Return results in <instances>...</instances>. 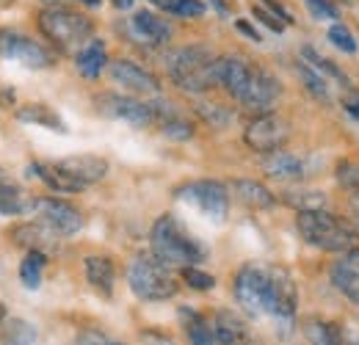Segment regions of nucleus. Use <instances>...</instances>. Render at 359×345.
Segmentation results:
<instances>
[{
	"mask_svg": "<svg viewBox=\"0 0 359 345\" xmlns=\"http://www.w3.org/2000/svg\"><path fill=\"white\" fill-rule=\"evenodd\" d=\"M166 69H169V78L182 91H191V94H205L213 86H219L216 55L202 44H185L180 50H172L166 58Z\"/></svg>",
	"mask_w": 359,
	"mask_h": 345,
	"instance_id": "nucleus-1",
	"label": "nucleus"
},
{
	"mask_svg": "<svg viewBox=\"0 0 359 345\" xmlns=\"http://www.w3.org/2000/svg\"><path fill=\"white\" fill-rule=\"evenodd\" d=\"M296 229L299 235L323 252H348L357 243V226L348 224L346 218L323 210H299L296 218Z\"/></svg>",
	"mask_w": 359,
	"mask_h": 345,
	"instance_id": "nucleus-2",
	"label": "nucleus"
},
{
	"mask_svg": "<svg viewBox=\"0 0 359 345\" xmlns=\"http://www.w3.org/2000/svg\"><path fill=\"white\" fill-rule=\"evenodd\" d=\"M152 255L166 265H196L208 257L205 246L180 224L175 216H161L149 232Z\"/></svg>",
	"mask_w": 359,
	"mask_h": 345,
	"instance_id": "nucleus-3",
	"label": "nucleus"
},
{
	"mask_svg": "<svg viewBox=\"0 0 359 345\" xmlns=\"http://www.w3.org/2000/svg\"><path fill=\"white\" fill-rule=\"evenodd\" d=\"M128 285L141 302H169L180 290L172 268L155 255H138L128 265Z\"/></svg>",
	"mask_w": 359,
	"mask_h": 345,
	"instance_id": "nucleus-4",
	"label": "nucleus"
},
{
	"mask_svg": "<svg viewBox=\"0 0 359 345\" xmlns=\"http://www.w3.org/2000/svg\"><path fill=\"white\" fill-rule=\"evenodd\" d=\"M39 28L47 39L61 50H75L83 42H89L91 34H94L89 17H83L72 8H61V6L45 8L39 14Z\"/></svg>",
	"mask_w": 359,
	"mask_h": 345,
	"instance_id": "nucleus-5",
	"label": "nucleus"
},
{
	"mask_svg": "<svg viewBox=\"0 0 359 345\" xmlns=\"http://www.w3.org/2000/svg\"><path fill=\"white\" fill-rule=\"evenodd\" d=\"M269 288H271V268L263 265H243L235 276V302L238 306L252 315H269Z\"/></svg>",
	"mask_w": 359,
	"mask_h": 345,
	"instance_id": "nucleus-6",
	"label": "nucleus"
},
{
	"mask_svg": "<svg viewBox=\"0 0 359 345\" xmlns=\"http://www.w3.org/2000/svg\"><path fill=\"white\" fill-rule=\"evenodd\" d=\"M177 199L194 205L196 210H202L208 218H213L216 224L226 218V208H229V196H226V188L222 182H213V180H196V182H188L177 188Z\"/></svg>",
	"mask_w": 359,
	"mask_h": 345,
	"instance_id": "nucleus-7",
	"label": "nucleus"
},
{
	"mask_svg": "<svg viewBox=\"0 0 359 345\" xmlns=\"http://www.w3.org/2000/svg\"><path fill=\"white\" fill-rule=\"evenodd\" d=\"M246 144L260 152V155H269V152H276L282 149L287 141H290V125L285 116L279 114H263L257 119H252L246 125V133H243Z\"/></svg>",
	"mask_w": 359,
	"mask_h": 345,
	"instance_id": "nucleus-8",
	"label": "nucleus"
},
{
	"mask_svg": "<svg viewBox=\"0 0 359 345\" xmlns=\"http://www.w3.org/2000/svg\"><path fill=\"white\" fill-rule=\"evenodd\" d=\"M31 216H36V221H42L47 229H53L58 238H72V235H78L83 229V216L72 205H67L61 199L36 196V205H34Z\"/></svg>",
	"mask_w": 359,
	"mask_h": 345,
	"instance_id": "nucleus-9",
	"label": "nucleus"
},
{
	"mask_svg": "<svg viewBox=\"0 0 359 345\" xmlns=\"http://www.w3.org/2000/svg\"><path fill=\"white\" fill-rule=\"evenodd\" d=\"M94 108L108 119H122V122L135 125V128H147L158 119L152 105L133 100V97H122V94H100L94 100Z\"/></svg>",
	"mask_w": 359,
	"mask_h": 345,
	"instance_id": "nucleus-10",
	"label": "nucleus"
},
{
	"mask_svg": "<svg viewBox=\"0 0 359 345\" xmlns=\"http://www.w3.org/2000/svg\"><path fill=\"white\" fill-rule=\"evenodd\" d=\"M0 55L8 61H17L28 69H47L53 64V55L47 53L42 44H36L31 36L20 31H0Z\"/></svg>",
	"mask_w": 359,
	"mask_h": 345,
	"instance_id": "nucleus-11",
	"label": "nucleus"
},
{
	"mask_svg": "<svg viewBox=\"0 0 359 345\" xmlns=\"http://www.w3.org/2000/svg\"><path fill=\"white\" fill-rule=\"evenodd\" d=\"M296 304H299V293H296V282L285 268H271V288H269V315L290 320L296 315Z\"/></svg>",
	"mask_w": 359,
	"mask_h": 345,
	"instance_id": "nucleus-12",
	"label": "nucleus"
},
{
	"mask_svg": "<svg viewBox=\"0 0 359 345\" xmlns=\"http://www.w3.org/2000/svg\"><path fill=\"white\" fill-rule=\"evenodd\" d=\"M279 81L269 75L266 69H252V78H249V86L243 91V97L238 100V102H243L246 108H252V111H266L271 108L273 102H276V97H279Z\"/></svg>",
	"mask_w": 359,
	"mask_h": 345,
	"instance_id": "nucleus-13",
	"label": "nucleus"
},
{
	"mask_svg": "<svg viewBox=\"0 0 359 345\" xmlns=\"http://www.w3.org/2000/svg\"><path fill=\"white\" fill-rule=\"evenodd\" d=\"M252 69L255 67H249L243 58H238V55H219L216 58V81H219V86H224L235 100H241L243 97V91L249 86V78H252Z\"/></svg>",
	"mask_w": 359,
	"mask_h": 345,
	"instance_id": "nucleus-14",
	"label": "nucleus"
},
{
	"mask_svg": "<svg viewBox=\"0 0 359 345\" xmlns=\"http://www.w3.org/2000/svg\"><path fill=\"white\" fill-rule=\"evenodd\" d=\"M111 78L122 88H130L135 94H158L161 83L152 72H147L144 67H138L133 61H114L111 64Z\"/></svg>",
	"mask_w": 359,
	"mask_h": 345,
	"instance_id": "nucleus-15",
	"label": "nucleus"
},
{
	"mask_svg": "<svg viewBox=\"0 0 359 345\" xmlns=\"http://www.w3.org/2000/svg\"><path fill=\"white\" fill-rule=\"evenodd\" d=\"M36 196L25 194L8 174L0 169V216H31Z\"/></svg>",
	"mask_w": 359,
	"mask_h": 345,
	"instance_id": "nucleus-16",
	"label": "nucleus"
},
{
	"mask_svg": "<svg viewBox=\"0 0 359 345\" xmlns=\"http://www.w3.org/2000/svg\"><path fill=\"white\" fill-rule=\"evenodd\" d=\"M58 166L69 177H75L78 182H83L86 188L100 182L105 174H108V161L97 158V155H75V158H67V161H58Z\"/></svg>",
	"mask_w": 359,
	"mask_h": 345,
	"instance_id": "nucleus-17",
	"label": "nucleus"
},
{
	"mask_svg": "<svg viewBox=\"0 0 359 345\" xmlns=\"http://www.w3.org/2000/svg\"><path fill=\"white\" fill-rule=\"evenodd\" d=\"M130 31H133L135 39H141V42L147 44H166L172 39L169 22H163L152 11H135L133 20H130Z\"/></svg>",
	"mask_w": 359,
	"mask_h": 345,
	"instance_id": "nucleus-18",
	"label": "nucleus"
},
{
	"mask_svg": "<svg viewBox=\"0 0 359 345\" xmlns=\"http://www.w3.org/2000/svg\"><path fill=\"white\" fill-rule=\"evenodd\" d=\"M28 174H36L47 188H53L58 194H81V191H86L83 182H78L75 177H69L58 163H31Z\"/></svg>",
	"mask_w": 359,
	"mask_h": 345,
	"instance_id": "nucleus-19",
	"label": "nucleus"
},
{
	"mask_svg": "<svg viewBox=\"0 0 359 345\" xmlns=\"http://www.w3.org/2000/svg\"><path fill=\"white\" fill-rule=\"evenodd\" d=\"M213 329H216V337H219L222 345H255L249 329H246V323L235 312H229V309H222L216 315Z\"/></svg>",
	"mask_w": 359,
	"mask_h": 345,
	"instance_id": "nucleus-20",
	"label": "nucleus"
},
{
	"mask_svg": "<svg viewBox=\"0 0 359 345\" xmlns=\"http://www.w3.org/2000/svg\"><path fill=\"white\" fill-rule=\"evenodd\" d=\"M14 241L31 252H53L55 249V241L58 235L53 229H47L42 221H28L22 226L14 229Z\"/></svg>",
	"mask_w": 359,
	"mask_h": 345,
	"instance_id": "nucleus-21",
	"label": "nucleus"
},
{
	"mask_svg": "<svg viewBox=\"0 0 359 345\" xmlns=\"http://www.w3.org/2000/svg\"><path fill=\"white\" fill-rule=\"evenodd\" d=\"M180 320L185 326V334H188V343L191 345H222L219 337H216L213 323H208L196 309L180 306Z\"/></svg>",
	"mask_w": 359,
	"mask_h": 345,
	"instance_id": "nucleus-22",
	"label": "nucleus"
},
{
	"mask_svg": "<svg viewBox=\"0 0 359 345\" xmlns=\"http://www.w3.org/2000/svg\"><path fill=\"white\" fill-rule=\"evenodd\" d=\"M232 194L246 205V208H255V210H269L276 205V196L271 194L266 185L255 182V180H235L232 182Z\"/></svg>",
	"mask_w": 359,
	"mask_h": 345,
	"instance_id": "nucleus-23",
	"label": "nucleus"
},
{
	"mask_svg": "<svg viewBox=\"0 0 359 345\" xmlns=\"http://www.w3.org/2000/svg\"><path fill=\"white\" fill-rule=\"evenodd\" d=\"M263 172L273 180H302L304 177V163L296 155H287L282 149L269 152L263 161Z\"/></svg>",
	"mask_w": 359,
	"mask_h": 345,
	"instance_id": "nucleus-24",
	"label": "nucleus"
},
{
	"mask_svg": "<svg viewBox=\"0 0 359 345\" xmlns=\"http://www.w3.org/2000/svg\"><path fill=\"white\" fill-rule=\"evenodd\" d=\"M83 265H86V279H89V285L108 299V296L114 293V276H116L114 262L108 257H86Z\"/></svg>",
	"mask_w": 359,
	"mask_h": 345,
	"instance_id": "nucleus-25",
	"label": "nucleus"
},
{
	"mask_svg": "<svg viewBox=\"0 0 359 345\" xmlns=\"http://www.w3.org/2000/svg\"><path fill=\"white\" fill-rule=\"evenodd\" d=\"M78 72L83 75V78H100L102 75V67H105V47L102 42H89L86 47H81L78 50Z\"/></svg>",
	"mask_w": 359,
	"mask_h": 345,
	"instance_id": "nucleus-26",
	"label": "nucleus"
},
{
	"mask_svg": "<svg viewBox=\"0 0 359 345\" xmlns=\"http://www.w3.org/2000/svg\"><path fill=\"white\" fill-rule=\"evenodd\" d=\"M39 343V332L34 323L22 320V318H11L3 320V345H36Z\"/></svg>",
	"mask_w": 359,
	"mask_h": 345,
	"instance_id": "nucleus-27",
	"label": "nucleus"
},
{
	"mask_svg": "<svg viewBox=\"0 0 359 345\" xmlns=\"http://www.w3.org/2000/svg\"><path fill=\"white\" fill-rule=\"evenodd\" d=\"M304 337L310 340V345H343V334L334 323L313 318L304 323Z\"/></svg>",
	"mask_w": 359,
	"mask_h": 345,
	"instance_id": "nucleus-28",
	"label": "nucleus"
},
{
	"mask_svg": "<svg viewBox=\"0 0 359 345\" xmlns=\"http://www.w3.org/2000/svg\"><path fill=\"white\" fill-rule=\"evenodd\" d=\"M17 119L20 122H28V125H42V128L58 130V133L67 130L64 122L58 119V114L53 108H47V105H25V108L17 111Z\"/></svg>",
	"mask_w": 359,
	"mask_h": 345,
	"instance_id": "nucleus-29",
	"label": "nucleus"
},
{
	"mask_svg": "<svg viewBox=\"0 0 359 345\" xmlns=\"http://www.w3.org/2000/svg\"><path fill=\"white\" fill-rule=\"evenodd\" d=\"M299 81H302V86L307 88L310 94H313L315 100H320V102H329L332 100V91H329V81L315 69L310 64H299Z\"/></svg>",
	"mask_w": 359,
	"mask_h": 345,
	"instance_id": "nucleus-30",
	"label": "nucleus"
},
{
	"mask_svg": "<svg viewBox=\"0 0 359 345\" xmlns=\"http://www.w3.org/2000/svg\"><path fill=\"white\" fill-rule=\"evenodd\" d=\"M42 271H45V252H28L20 265V279L28 290H39L42 285Z\"/></svg>",
	"mask_w": 359,
	"mask_h": 345,
	"instance_id": "nucleus-31",
	"label": "nucleus"
},
{
	"mask_svg": "<svg viewBox=\"0 0 359 345\" xmlns=\"http://www.w3.org/2000/svg\"><path fill=\"white\" fill-rule=\"evenodd\" d=\"M332 282H334V288H337L346 299H351L354 304H359V273L357 271H351L348 265L337 262V265L332 268Z\"/></svg>",
	"mask_w": 359,
	"mask_h": 345,
	"instance_id": "nucleus-32",
	"label": "nucleus"
},
{
	"mask_svg": "<svg viewBox=\"0 0 359 345\" xmlns=\"http://www.w3.org/2000/svg\"><path fill=\"white\" fill-rule=\"evenodd\" d=\"M302 55L307 58V64H310V67H315V69H318L320 75H329L332 81H337V83L348 86V78H346V75H343V72L337 69V64H332L329 58L318 55V53H315V47H310V44H307V47H302Z\"/></svg>",
	"mask_w": 359,
	"mask_h": 345,
	"instance_id": "nucleus-33",
	"label": "nucleus"
},
{
	"mask_svg": "<svg viewBox=\"0 0 359 345\" xmlns=\"http://www.w3.org/2000/svg\"><path fill=\"white\" fill-rule=\"evenodd\" d=\"M163 135L166 138H175V141H188L194 135V128L169 108V114L163 116Z\"/></svg>",
	"mask_w": 359,
	"mask_h": 345,
	"instance_id": "nucleus-34",
	"label": "nucleus"
},
{
	"mask_svg": "<svg viewBox=\"0 0 359 345\" xmlns=\"http://www.w3.org/2000/svg\"><path fill=\"white\" fill-rule=\"evenodd\" d=\"M329 42L334 44L337 50H343V53H348V55H354L359 50L357 39H354V34L346 28V25H332L329 28Z\"/></svg>",
	"mask_w": 359,
	"mask_h": 345,
	"instance_id": "nucleus-35",
	"label": "nucleus"
},
{
	"mask_svg": "<svg viewBox=\"0 0 359 345\" xmlns=\"http://www.w3.org/2000/svg\"><path fill=\"white\" fill-rule=\"evenodd\" d=\"M182 279H185V285L194 288V290H213V288H216V279H213L210 273L194 268V265H185V268H182Z\"/></svg>",
	"mask_w": 359,
	"mask_h": 345,
	"instance_id": "nucleus-36",
	"label": "nucleus"
},
{
	"mask_svg": "<svg viewBox=\"0 0 359 345\" xmlns=\"http://www.w3.org/2000/svg\"><path fill=\"white\" fill-rule=\"evenodd\" d=\"M290 205H299L302 210H323L326 208V196L323 194H290V199H287Z\"/></svg>",
	"mask_w": 359,
	"mask_h": 345,
	"instance_id": "nucleus-37",
	"label": "nucleus"
},
{
	"mask_svg": "<svg viewBox=\"0 0 359 345\" xmlns=\"http://www.w3.org/2000/svg\"><path fill=\"white\" fill-rule=\"evenodd\" d=\"M199 116L208 119V122L216 125V128H222V125H226V122L232 119L226 108H222V105H210V102H202V105H199Z\"/></svg>",
	"mask_w": 359,
	"mask_h": 345,
	"instance_id": "nucleus-38",
	"label": "nucleus"
},
{
	"mask_svg": "<svg viewBox=\"0 0 359 345\" xmlns=\"http://www.w3.org/2000/svg\"><path fill=\"white\" fill-rule=\"evenodd\" d=\"M172 11L180 17H202L205 14V3L202 0H175Z\"/></svg>",
	"mask_w": 359,
	"mask_h": 345,
	"instance_id": "nucleus-39",
	"label": "nucleus"
},
{
	"mask_svg": "<svg viewBox=\"0 0 359 345\" xmlns=\"http://www.w3.org/2000/svg\"><path fill=\"white\" fill-rule=\"evenodd\" d=\"M304 3L318 20H337V8L329 0H304Z\"/></svg>",
	"mask_w": 359,
	"mask_h": 345,
	"instance_id": "nucleus-40",
	"label": "nucleus"
},
{
	"mask_svg": "<svg viewBox=\"0 0 359 345\" xmlns=\"http://www.w3.org/2000/svg\"><path fill=\"white\" fill-rule=\"evenodd\" d=\"M337 180H340L343 185L359 191V166H354V163H340V166H337Z\"/></svg>",
	"mask_w": 359,
	"mask_h": 345,
	"instance_id": "nucleus-41",
	"label": "nucleus"
},
{
	"mask_svg": "<svg viewBox=\"0 0 359 345\" xmlns=\"http://www.w3.org/2000/svg\"><path fill=\"white\" fill-rule=\"evenodd\" d=\"M78 345H125V343H116V340L105 337L102 332H83L78 337Z\"/></svg>",
	"mask_w": 359,
	"mask_h": 345,
	"instance_id": "nucleus-42",
	"label": "nucleus"
},
{
	"mask_svg": "<svg viewBox=\"0 0 359 345\" xmlns=\"http://www.w3.org/2000/svg\"><path fill=\"white\" fill-rule=\"evenodd\" d=\"M255 17H257V20H263V22L269 25L271 31H276V34H279V31L285 28V22H282V20L276 17V14H269V11L263 8V6H255Z\"/></svg>",
	"mask_w": 359,
	"mask_h": 345,
	"instance_id": "nucleus-43",
	"label": "nucleus"
},
{
	"mask_svg": "<svg viewBox=\"0 0 359 345\" xmlns=\"http://www.w3.org/2000/svg\"><path fill=\"white\" fill-rule=\"evenodd\" d=\"M340 262H343V265H348L351 271H357L359 273V246H351V249L346 252V257L340 259Z\"/></svg>",
	"mask_w": 359,
	"mask_h": 345,
	"instance_id": "nucleus-44",
	"label": "nucleus"
},
{
	"mask_svg": "<svg viewBox=\"0 0 359 345\" xmlns=\"http://www.w3.org/2000/svg\"><path fill=\"white\" fill-rule=\"evenodd\" d=\"M263 6H266V8H271V14H276V17L282 20V22H290V14H287V11L282 8V6H276L273 0H263Z\"/></svg>",
	"mask_w": 359,
	"mask_h": 345,
	"instance_id": "nucleus-45",
	"label": "nucleus"
},
{
	"mask_svg": "<svg viewBox=\"0 0 359 345\" xmlns=\"http://www.w3.org/2000/svg\"><path fill=\"white\" fill-rule=\"evenodd\" d=\"M235 25H238V31H243V34H246L249 39H255V42H260V34H257L255 28H249V25H246V20H238Z\"/></svg>",
	"mask_w": 359,
	"mask_h": 345,
	"instance_id": "nucleus-46",
	"label": "nucleus"
},
{
	"mask_svg": "<svg viewBox=\"0 0 359 345\" xmlns=\"http://www.w3.org/2000/svg\"><path fill=\"white\" fill-rule=\"evenodd\" d=\"M346 111H348L354 119H359V100H346Z\"/></svg>",
	"mask_w": 359,
	"mask_h": 345,
	"instance_id": "nucleus-47",
	"label": "nucleus"
},
{
	"mask_svg": "<svg viewBox=\"0 0 359 345\" xmlns=\"http://www.w3.org/2000/svg\"><path fill=\"white\" fill-rule=\"evenodd\" d=\"M149 3H155L158 8H169V11H172V6H175V0H149Z\"/></svg>",
	"mask_w": 359,
	"mask_h": 345,
	"instance_id": "nucleus-48",
	"label": "nucleus"
},
{
	"mask_svg": "<svg viewBox=\"0 0 359 345\" xmlns=\"http://www.w3.org/2000/svg\"><path fill=\"white\" fill-rule=\"evenodd\" d=\"M114 6H116V8H130L133 0H114Z\"/></svg>",
	"mask_w": 359,
	"mask_h": 345,
	"instance_id": "nucleus-49",
	"label": "nucleus"
},
{
	"mask_svg": "<svg viewBox=\"0 0 359 345\" xmlns=\"http://www.w3.org/2000/svg\"><path fill=\"white\" fill-rule=\"evenodd\" d=\"M351 205H354V218H357V229H359V196H354Z\"/></svg>",
	"mask_w": 359,
	"mask_h": 345,
	"instance_id": "nucleus-50",
	"label": "nucleus"
},
{
	"mask_svg": "<svg viewBox=\"0 0 359 345\" xmlns=\"http://www.w3.org/2000/svg\"><path fill=\"white\" fill-rule=\"evenodd\" d=\"M3 320H6V306L0 304V326H3Z\"/></svg>",
	"mask_w": 359,
	"mask_h": 345,
	"instance_id": "nucleus-51",
	"label": "nucleus"
},
{
	"mask_svg": "<svg viewBox=\"0 0 359 345\" xmlns=\"http://www.w3.org/2000/svg\"><path fill=\"white\" fill-rule=\"evenodd\" d=\"M86 6H100V0H83Z\"/></svg>",
	"mask_w": 359,
	"mask_h": 345,
	"instance_id": "nucleus-52",
	"label": "nucleus"
},
{
	"mask_svg": "<svg viewBox=\"0 0 359 345\" xmlns=\"http://www.w3.org/2000/svg\"><path fill=\"white\" fill-rule=\"evenodd\" d=\"M357 345H359V340H357Z\"/></svg>",
	"mask_w": 359,
	"mask_h": 345,
	"instance_id": "nucleus-53",
	"label": "nucleus"
}]
</instances>
